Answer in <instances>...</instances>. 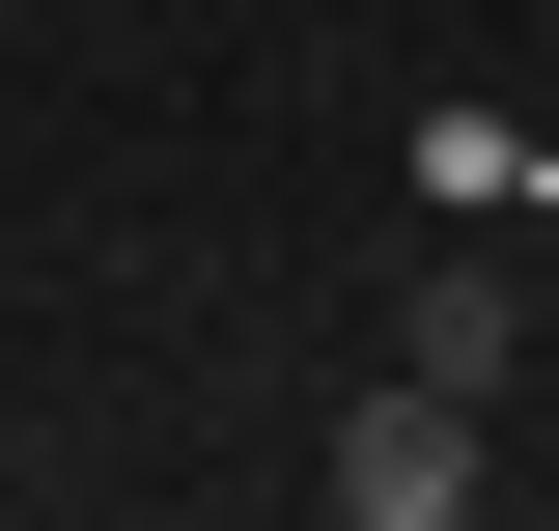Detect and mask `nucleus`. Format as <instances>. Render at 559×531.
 Masks as SVG:
<instances>
[{"label":"nucleus","instance_id":"obj_1","mask_svg":"<svg viewBox=\"0 0 559 531\" xmlns=\"http://www.w3.org/2000/svg\"><path fill=\"white\" fill-rule=\"evenodd\" d=\"M476 475H503V448H476V392H419V364H392V392L308 448V504H336V531H448Z\"/></svg>","mask_w":559,"mask_h":531},{"label":"nucleus","instance_id":"obj_2","mask_svg":"<svg viewBox=\"0 0 559 531\" xmlns=\"http://www.w3.org/2000/svg\"><path fill=\"white\" fill-rule=\"evenodd\" d=\"M392 364H419V392H503V364H532V280H503V252H419Z\"/></svg>","mask_w":559,"mask_h":531}]
</instances>
